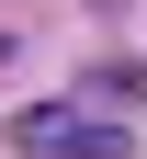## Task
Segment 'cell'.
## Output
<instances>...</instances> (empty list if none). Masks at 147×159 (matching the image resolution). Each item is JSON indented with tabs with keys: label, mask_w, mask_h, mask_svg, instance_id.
Listing matches in <instances>:
<instances>
[{
	"label": "cell",
	"mask_w": 147,
	"mask_h": 159,
	"mask_svg": "<svg viewBox=\"0 0 147 159\" xmlns=\"http://www.w3.org/2000/svg\"><path fill=\"white\" fill-rule=\"evenodd\" d=\"M11 148L23 159H136V136H124L113 114H91V102H34L23 125H11Z\"/></svg>",
	"instance_id": "1"
}]
</instances>
